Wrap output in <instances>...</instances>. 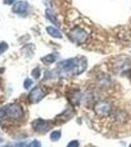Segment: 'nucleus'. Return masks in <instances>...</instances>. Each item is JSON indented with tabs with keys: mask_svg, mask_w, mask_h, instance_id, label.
Returning <instances> with one entry per match:
<instances>
[{
	"mask_svg": "<svg viewBox=\"0 0 131 147\" xmlns=\"http://www.w3.org/2000/svg\"><path fill=\"white\" fill-rule=\"evenodd\" d=\"M2 142H3V139H2L1 137H0V143H2Z\"/></svg>",
	"mask_w": 131,
	"mask_h": 147,
	"instance_id": "20",
	"label": "nucleus"
},
{
	"mask_svg": "<svg viewBox=\"0 0 131 147\" xmlns=\"http://www.w3.org/2000/svg\"><path fill=\"white\" fill-rule=\"evenodd\" d=\"M32 80L30 79H27L25 80V84H24V87H25L26 89H28L30 86H32Z\"/></svg>",
	"mask_w": 131,
	"mask_h": 147,
	"instance_id": "14",
	"label": "nucleus"
},
{
	"mask_svg": "<svg viewBox=\"0 0 131 147\" xmlns=\"http://www.w3.org/2000/svg\"><path fill=\"white\" fill-rule=\"evenodd\" d=\"M28 5L26 1H19L17 3L14 4L13 6V12L14 13H17L19 15H25L28 11Z\"/></svg>",
	"mask_w": 131,
	"mask_h": 147,
	"instance_id": "8",
	"label": "nucleus"
},
{
	"mask_svg": "<svg viewBox=\"0 0 131 147\" xmlns=\"http://www.w3.org/2000/svg\"><path fill=\"white\" fill-rule=\"evenodd\" d=\"M47 92L42 88L41 86H36L32 89L28 94V101L32 104H36L42 100V98H44V96L46 95Z\"/></svg>",
	"mask_w": 131,
	"mask_h": 147,
	"instance_id": "4",
	"label": "nucleus"
},
{
	"mask_svg": "<svg viewBox=\"0 0 131 147\" xmlns=\"http://www.w3.org/2000/svg\"><path fill=\"white\" fill-rule=\"evenodd\" d=\"M61 136H62L61 130H55V131H53L50 134V139L52 141H58L61 138Z\"/></svg>",
	"mask_w": 131,
	"mask_h": 147,
	"instance_id": "12",
	"label": "nucleus"
},
{
	"mask_svg": "<svg viewBox=\"0 0 131 147\" xmlns=\"http://www.w3.org/2000/svg\"><path fill=\"white\" fill-rule=\"evenodd\" d=\"M56 59H57L56 55H54V54H48V55L43 57L41 60L43 61V63L45 64H52L56 61Z\"/></svg>",
	"mask_w": 131,
	"mask_h": 147,
	"instance_id": "11",
	"label": "nucleus"
},
{
	"mask_svg": "<svg viewBox=\"0 0 131 147\" xmlns=\"http://www.w3.org/2000/svg\"><path fill=\"white\" fill-rule=\"evenodd\" d=\"M4 110H5L6 116L11 120H18L24 116V110L22 106L16 103L7 106L4 108Z\"/></svg>",
	"mask_w": 131,
	"mask_h": 147,
	"instance_id": "2",
	"label": "nucleus"
},
{
	"mask_svg": "<svg viewBox=\"0 0 131 147\" xmlns=\"http://www.w3.org/2000/svg\"><path fill=\"white\" fill-rule=\"evenodd\" d=\"M4 147H11V146H4Z\"/></svg>",
	"mask_w": 131,
	"mask_h": 147,
	"instance_id": "21",
	"label": "nucleus"
},
{
	"mask_svg": "<svg viewBox=\"0 0 131 147\" xmlns=\"http://www.w3.org/2000/svg\"><path fill=\"white\" fill-rule=\"evenodd\" d=\"M30 147H41V144L38 140H33L30 143Z\"/></svg>",
	"mask_w": 131,
	"mask_h": 147,
	"instance_id": "16",
	"label": "nucleus"
},
{
	"mask_svg": "<svg viewBox=\"0 0 131 147\" xmlns=\"http://www.w3.org/2000/svg\"><path fill=\"white\" fill-rule=\"evenodd\" d=\"M14 147H30V144H27L26 142H20L14 145Z\"/></svg>",
	"mask_w": 131,
	"mask_h": 147,
	"instance_id": "18",
	"label": "nucleus"
},
{
	"mask_svg": "<svg viewBox=\"0 0 131 147\" xmlns=\"http://www.w3.org/2000/svg\"><path fill=\"white\" fill-rule=\"evenodd\" d=\"M15 1L16 0H3L4 4H6V5H11V4H13Z\"/></svg>",
	"mask_w": 131,
	"mask_h": 147,
	"instance_id": "19",
	"label": "nucleus"
},
{
	"mask_svg": "<svg viewBox=\"0 0 131 147\" xmlns=\"http://www.w3.org/2000/svg\"><path fill=\"white\" fill-rule=\"evenodd\" d=\"M129 147H131V144H130V145H129Z\"/></svg>",
	"mask_w": 131,
	"mask_h": 147,
	"instance_id": "22",
	"label": "nucleus"
},
{
	"mask_svg": "<svg viewBox=\"0 0 131 147\" xmlns=\"http://www.w3.org/2000/svg\"><path fill=\"white\" fill-rule=\"evenodd\" d=\"M69 36L75 43H83L87 39L88 34L80 28H75L69 32Z\"/></svg>",
	"mask_w": 131,
	"mask_h": 147,
	"instance_id": "3",
	"label": "nucleus"
},
{
	"mask_svg": "<svg viewBox=\"0 0 131 147\" xmlns=\"http://www.w3.org/2000/svg\"><path fill=\"white\" fill-rule=\"evenodd\" d=\"M50 127H51V125L49 124V122L41 119H37L32 123V127L34 129V130H36L37 132H40V134L46 132L50 129Z\"/></svg>",
	"mask_w": 131,
	"mask_h": 147,
	"instance_id": "5",
	"label": "nucleus"
},
{
	"mask_svg": "<svg viewBox=\"0 0 131 147\" xmlns=\"http://www.w3.org/2000/svg\"><path fill=\"white\" fill-rule=\"evenodd\" d=\"M46 32L51 35V36L55 37V38H62V34L61 32L55 27H47Z\"/></svg>",
	"mask_w": 131,
	"mask_h": 147,
	"instance_id": "9",
	"label": "nucleus"
},
{
	"mask_svg": "<svg viewBox=\"0 0 131 147\" xmlns=\"http://www.w3.org/2000/svg\"><path fill=\"white\" fill-rule=\"evenodd\" d=\"M45 14H46L47 19L50 20V22H52V23L54 24V25H58V21H57V18L55 17L53 12L50 10V9H47V10L45 11Z\"/></svg>",
	"mask_w": 131,
	"mask_h": 147,
	"instance_id": "10",
	"label": "nucleus"
},
{
	"mask_svg": "<svg viewBox=\"0 0 131 147\" xmlns=\"http://www.w3.org/2000/svg\"><path fill=\"white\" fill-rule=\"evenodd\" d=\"M112 111H113V106L107 100L97 102L94 106V112L99 117H108L111 115Z\"/></svg>",
	"mask_w": 131,
	"mask_h": 147,
	"instance_id": "1",
	"label": "nucleus"
},
{
	"mask_svg": "<svg viewBox=\"0 0 131 147\" xmlns=\"http://www.w3.org/2000/svg\"><path fill=\"white\" fill-rule=\"evenodd\" d=\"M78 145H79V143H78L77 140H73L68 144L67 147H78Z\"/></svg>",
	"mask_w": 131,
	"mask_h": 147,
	"instance_id": "17",
	"label": "nucleus"
},
{
	"mask_svg": "<svg viewBox=\"0 0 131 147\" xmlns=\"http://www.w3.org/2000/svg\"><path fill=\"white\" fill-rule=\"evenodd\" d=\"M75 63H77V58L75 59H68V60L62 61V62L58 63L57 65V68L59 69L62 72H70V71H73V68L75 66Z\"/></svg>",
	"mask_w": 131,
	"mask_h": 147,
	"instance_id": "6",
	"label": "nucleus"
},
{
	"mask_svg": "<svg viewBox=\"0 0 131 147\" xmlns=\"http://www.w3.org/2000/svg\"><path fill=\"white\" fill-rule=\"evenodd\" d=\"M87 67V62L85 58H77V63H75V66L73 68V70L71 71V74L73 76H77L80 75L81 73H83L85 71V69Z\"/></svg>",
	"mask_w": 131,
	"mask_h": 147,
	"instance_id": "7",
	"label": "nucleus"
},
{
	"mask_svg": "<svg viewBox=\"0 0 131 147\" xmlns=\"http://www.w3.org/2000/svg\"><path fill=\"white\" fill-rule=\"evenodd\" d=\"M32 75L35 78V79H38V78L40 77V70L38 68H35L34 70L32 72Z\"/></svg>",
	"mask_w": 131,
	"mask_h": 147,
	"instance_id": "15",
	"label": "nucleus"
},
{
	"mask_svg": "<svg viewBox=\"0 0 131 147\" xmlns=\"http://www.w3.org/2000/svg\"><path fill=\"white\" fill-rule=\"evenodd\" d=\"M7 49H8V44H7L5 41L0 42V55L3 54Z\"/></svg>",
	"mask_w": 131,
	"mask_h": 147,
	"instance_id": "13",
	"label": "nucleus"
}]
</instances>
